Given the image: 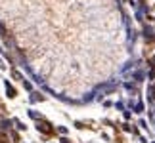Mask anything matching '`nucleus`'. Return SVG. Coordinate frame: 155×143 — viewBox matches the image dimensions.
Returning a JSON list of instances; mask_svg holds the SVG:
<instances>
[{
    "label": "nucleus",
    "instance_id": "obj_3",
    "mask_svg": "<svg viewBox=\"0 0 155 143\" xmlns=\"http://www.w3.org/2000/svg\"><path fill=\"white\" fill-rule=\"evenodd\" d=\"M38 130H42V132H50L48 128H46V124H38Z\"/></svg>",
    "mask_w": 155,
    "mask_h": 143
},
{
    "label": "nucleus",
    "instance_id": "obj_4",
    "mask_svg": "<svg viewBox=\"0 0 155 143\" xmlns=\"http://www.w3.org/2000/svg\"><path fill=\"white\" fill-rule=\"evenodd\" d=\"M6 143H8V141H6Z\"/></svg>",
    "mask_w": 155,
    "mask_h": 143
},
{
    "label": "nucleus",
    "instance_id": "obj_2",
    "mask_svg": "<svg viewBox=\"0 0 155 143\" xmlns=\"http://www.w3.org/2000/svg\"><path fill=\"white\" fill-rule=\"evenodd\" d=\"M6 88H8V95H10V97H13V95H16V90H13L10 84H6Z\"/></svg>",
    "mask_w": 155,
    "mask_h": 143
},
{
    "label": "nucleus",
    "instance_id": "obj_1",
    "mask_svg": "<svg viewBox=\"0 0 155 143\" xmlns=\"http://www.w3.org/2000/svg\"><path fill=\"white\" fill-rule=\"evenodd\" d=\"M0 128L4 132H8L10 128H12V122H10V120H0Z\"/></svg>",
    "mask_w": 155,
    "mask_h": 143
}]
</instances>
